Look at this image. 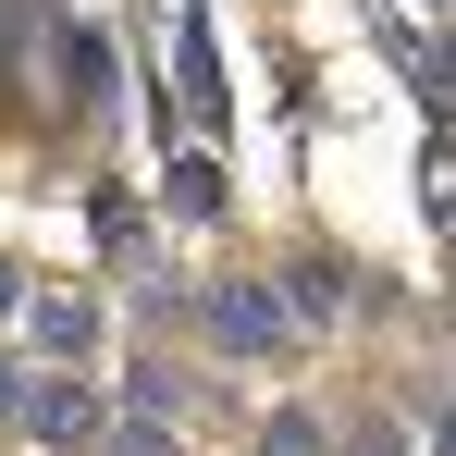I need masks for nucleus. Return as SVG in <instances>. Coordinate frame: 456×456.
<instances>
[{"mask_svg":"<svg viewBox=\"0 0 456 456\" xmlns=\"http://www.w3.org/2000/svg\"><path fill=\"white\" fill-rule=\"evenodd\" d=\"M210 333L259 358V346H284V297H272V284H210Z\"/></svg>","mask_w":456,"mask_h":456,"instance_id":"nucleus-1","label":"nucleus"},{"mask_svg":"<svg viewBox=\"0 0 456 456\" xmlns=\"http://www.w3.org/2000/svg\"><path fill=\"white\" fill-rule=\"evenodd\" d=\"M173 210L210 223V210H223V173H210V160H173Z\"/></svg>","mask_w":456,"mask_h":456,"instance_id":"nucleus-2","label":"nucleus"},{"mask_svg":"<svg viewBox=\"0 0 456 456\" xmlns=\"http://www.w3.org/2000/svg\"><path fill=\"white\" fill-rule=\"evenodd\" d=\"M37 432H62V444H86V432H99V407H86V395H37Z\"/></svg>","mask_w":456,"mask_h":456,"instance_id":"nucleus-3","label":"nucleus"},{"mask_svg":"<svg viewBox=\"0 0 456 456\" xmlns=\"http://www.w3.org/2000/svg\"><path fill=\"white\" fill-rule=\"evenodd\" d=\"M432 456H456V419H444V432H432Z\"/></svg>","mask_w":456,"mask_h":456,"instance_id":"nucleus-4","label":"nucleus"},{"mask_svg":"<svg viewBox=\"0 0 456 456\" xmlns=\"http://www.w3.org/2000/svg\"><path fill=\"white\" fill-rule=\"evenodd\" d=\"M0 308H12V272H0Z\"/></svg>","mask_w":456,"mask_h":456,"instance_id":"nucleus-5","label":"nucleus"}]
</instances>
